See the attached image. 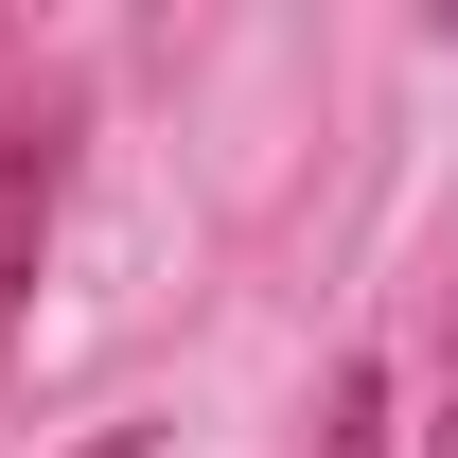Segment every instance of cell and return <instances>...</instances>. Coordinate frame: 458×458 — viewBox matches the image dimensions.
Listing matches in <instances>:
<instances>
[{"label": "cell", "instance_id": "3957f363", "mask_svg": "<svg viewBox=\"0 0 458 458\" xmlns=\"http://www.w3.org/2000/svg\"><path fill=\"white\" fill-rule=\"evenodd\" d=\"M71 458H159V441H141V423H106V441H71Z\"/></svg>", "mask_w": 458, "mask_h": 458}, {"label": "cell", "instance_id": "6da1fadb", "mask_svg": "<svg viewBox=\"0 0 458 458\" xmlns=\"http://www.w3.org/2000/svg\"><path fill=\"white\" fill-rule=\"evenodd\" d=\"M54 212H71V71L0 36V352H18V318H36Z\"/></svg>", "mask_w": 458, "mask_h": 458}, {"label": "cell", "instance_id": "277c9868", "mask_svg": "<svg viewBox=\"0 0 458 458\" xmlns=\"http://www.w3.org/2000/svg\"><path fill=\"white\" fill-rule=\"evenodd\" d=\"M423 458H458V405H441V423H423Z\"/></svg>", "mask_w": 458, "mask_h": 458}, {"label": "cell", "instance_id": "7a4b0ae2", "mask_svg": "<svg viewBox=\"0 0 458 458\" xmlns=\"http://www.w3.org/2000/svg\"><path fill=\"white\" fill-rule=\"evenodd\" d=\"M318 458H388V388H370V370L318 388Z\"/></svg>", "mask_w": 458, "mask_h": 458}]
</instances>
